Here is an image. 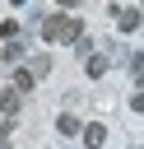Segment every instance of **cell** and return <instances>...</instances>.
<instances>
[{
	"label": "cell",
	"mask_w": 144,
	"mask_h": 149,
	"mask_svg": "<svg viewBox=\"0 0 144 149\" xmlns=\"http://www.w3.org/2000/svg\"><path fill=\"white\" fill-rule=\"evenodd\" d=\"M42 37H46V42H79L84 28H79V19H70V14H51V19H42Z\"/></svg>",
	"instance_id": "cell-1"
},
{
	"label": "cell",
	"mask_w": 144,
	"mask_h": 149,
	"mask_svg": "<svg viewBox=\"0 0 144 149\" xmlns=\"http://www.w3.org/2000/svg\"><path fill=\"white\" fill-rule=\"evenodd\" d=\"M111 14H116V28L121 33H135L139 28V9H111Z\"/></svg>",
	"instance_id": "cell-2"
},
{
	"label": "cell",
	"mask_w": 144,
	"mask_h": 149,
	"mask_svg": "<svg viewBox=\"0 0 144 149\" xmlns=\"http://www.w3.org/2000/svg\"><path fill=\"white\" fill-rule=\"evenodd\" d=\"M102 140H107V126H102V121H93V126H84V144H88V149H98Z\"/></svg>",
	"instance_id": "cell-3"
},
{
	"label": "cell",
	"mask_w": 144,
	"mask_h": 149,
	"mask_svg": "<svg viewBox=\"0 0 144 149\" xmlns=\"http://www.w3.org/2000/svg\"><path fill=\"white\" fill-rule=\"evenodd\" d=\"M0 112H5V121L19 112V88H5V93H0Z\"/></svg>",
	"instance_id": "cell-4"
},
{
	"label": "cell",
	"mask_w": 144,
	"mask_h": 149,
	"mask_svg": "<svg viewBox=\"0 0 144 149\" xmlns=\"http://www.w3.org/2000/svg\"><path fill=\"white\" fill-rule=\"evenodd\" d=\"M56 130H60V135H79V116L60 112V116H56Z\"/></svg>",
	"instance_id": "cell-5"
},
{
	"label": "cell",
	"mask_w": 144,
	"mask_h": 149,
	"mask_svg": "<svg viewBox=\"0 0 144 149\" xmlns=\"http://www.w3.org/2000/svg\"><path fill=\"white\" fill-rule=\"evenodd\" d=\"M84 70H88V79H102V74H107V56H88Z\"/></svg>",
	"instance_id": "cell-6"
},
{
	"label": "cell",
	"mask_w": 144,
	"mask_h": 149,
	"mask_svg": "<svg viewBox=\"0 0 144 149\" xmlns=\"http://www.w3.org/2000/svg\"><path fill=\"white\" fill-rule=\"evenodd\" d=\"M33 84H37V74H33V70H14V88H19V93H28Z\"/></svg>",
	"instance_id": "cell-7"
},
{
	"label": "cell",
	"mask_w": 144,
	"mask_h": 149,
	"mask_svg": "<svg viewBox=\"0 0 144 149\" xmlns=\"http://www.w3.org/2000/svg\"><path fill=\"white\" fill-rule=\"evenodd\" d=\"M0 37H9V42H19V23L9 19V23H0Z\"/></svg>",
	"instance_id": "cell-8"
},
{
	"label": "cell",
	"mask_w": 144,
	"mask_h": 149,
	"mask_svg": "<svg viewBox=\"0 0 144 149\" xmlns=\"http://www.w3.org/2000/svg\"><path fill=\"white\" fill-rule=\"evenodd\" d=\"M23 56V42H5V61H19Z\"/></svg>",
	"instance_id": "cell-9"
},
{
	"label": "cell",
	"mask_w": 144,
	"mask_h": 149,
	"mask_svg": "<svg viewBox=\"0 0 144 149\" xmlns=\"http://www.w3.org/2000/svg\"><path fill=\"white\" fill-rule=\"evenodd\" d=\"M130 65H135V79H139V84H144V51H139V56H135V61H130Z\"/></svg>",
	"instance_id": "cell-10"
},
{
	"label": "cell",
	"mask_w": 144,
	"mask_h": 149,
	"mask_svg": "<svg viewBox=\"0 0 144 149\" xmlns=\"http://www.w3.org/2000/svg\"><path fill=\"white\" fill-rule=\"evenodd\" d=\"M130 112H144V93H135V98H130Z\"/></svg>",
	"instance_id": "cell-11"
},
{
	"label": "cell",
	"mask_w": 144,
	"mask_h": 149,
	"mask_svg": "<svg viewBox=\"0 0 144 149\" xmlns=\"http://www.w3.org/2000/svg\"><path fill=\"white\" fill-rule=\"evenodd\" d=\"M56 5H60V9H74V5H79V0H56Z\"/></svg>",
	"instance_id": "cell-12"
},
{
	"label": "cell",
	"mask_w": 144,
	"mask_h": 149,
	"mask_svg": "<svg viewBox=\"0 0 144 149\" xmlns=\"http://www.w3.org/2000/svg\"><path fill=\"white\" fill-rule=\"evenodd\" d=\"M0 149H5V130H0Z\"/></svg>",
	"instance_id": "cell-13"
}]
</instances>
